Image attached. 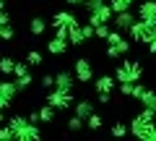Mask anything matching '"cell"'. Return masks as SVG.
I'll use <instances>...</instances> for the list:
<instances>
[{"instance_id": "16", "label": "cell", "mask_w": 156, "mask_h": 141, "mask_svg": "<svg viewBox=\"0 0 156 141\" xmlns=\"http://www.w3.org/2000/svg\"><path fill=\"white\" fill-rule=\"evenodd\" d=\"M18 91H21V89H18V84H16V81H8V79H3V81H0V94L5 97V99H11V102H13Z\"/></svg>"}, {"instance_id": "2", "label": "cell", "mask_w": 156, "mask_h": 141, "mask_svg": "<svg viewBox=\"0 0 156 141\" xmlns=\"http://www.w3.org/2000/svg\"><path fill=\"white\" fill-rule=\"evenodd\" d=\"M104 45H107V50H104V55L109 58V60H120V58H125L130 52V39H125V32H109V37L104 39Z\"/></svg>"}, {"instance_id": "13", "label": "cell", "mask_w": 156, "mask_h": 141, "mask_svg": "<svg viewBox=\"0 0 156 141\" xmlns=\"http://www.w3.org/2000/svg\"><path fill=\"white\" fill-rule=\"evenodd\" d=\"M73 21H78V18L73 16L70 11H57L55 16H52V21H50V26H52V29H68V26H70Z\"/></svg>"}, {"instance_id": "3", "label": "cell", "mask_w": 156, "mask_h": 141, "mask_svg": "<svg viewBox=\"0 0 156 141\" xmlns=\"http://www.w3.org/2000/svg\"><path fill=\"white\" fill-rule=\"evenodd\" d=\"M44 102L47 105H52V107L57 110V113H65V110H70L73 105H76V99H73V91H62V89H50L44 94Z\"/></svg>"}, {"instance_id": "26", "label": "cell", "mask_w": 156, "mask_h": 141, "mask_svg": "<svg viewBox=\"0 0 156 141\" xmlns=\"http://www.w3.org/2000/svg\"><path fill=\"white\" fill-rule=\"evenodd\" d=\"M13 37H16V29H13V24H5V26H0V42H11Z\"/></svg>"}, {"instance_id": "39", "label": "cell", "mask_w": 156, "mask_h": 141, "mask_svg": "<svg viewBox=\"0 0 156 141\" xmlns=\"http://www.w3.org/2000/svg\"><path fill=\"white\" fill-rule=\"evenodd\" d=\"M65 3H68V6H81V8H83L86 0H65Z\"/></svg>"}, {"instance_id": "28", "label": "cell", "mask_w": 156, "mask_h": 141, "mask_svg": "<svg viewBox=\"0 0 156 141\" xmlns=\"http://www.w3.org/2000/svg\"><path fill=\"white\" fill-rule=\"evenodd\" d=\"M112 32V24H99V26H94V37L96 39H107Z\"/></svg>"}, {"instance_id": "22", "label": "cell", "mask_w": 156, "mask_h": 141, "mask_svg": "<svg viewBox=\"0 0 156 141\" xmlns=\"http://www.w3.org/2000/svg\"><path fill=\"white\" fill-rule=\"evenodd\" d=\"M13 76H16V79H26V76H31V68H29V63H26V60L16 63V68H13Z\"/></svg>"}, {"instance_id": "7", "label": "cell", "mask_w": 156, "mask_h": 141, "mask_svg": "<svg viewBox=\"0 0 156 141\" xmlns=\"http://www.w3.org/2000/svg\"><path fill=\"white\" fill-rule=\"evenodd\" d=\"M135 21H138V16H135L133 11H120L112 18V29H117V32H130V26H133Z\"/></svg>"}, {"instance_id": "32", "label": "cell", "mask_w": 156, "mask_h": 141, "mask_svg": "<svg viewBox=\"0 0 156 141\" xmlns=\"http://www.w3.org/2000/svg\"><path fill=\"white\" fill-rule=\"evenodd\" d=\"M146 91H148V86H146V84H140V81H135V89H133V99H138V102H140V97H143Z\"/></svg>"}, {"instance_id": "33", "label": "cell", "mask_w": 156, "mask_h": 141, "mask_svg": "<svg viewBox=\"0 0 156 141\" xmlns=\"http://www.w3.org/2000/svg\"><path fill=\"white\" fill-rule=\"evenodd\" d=\"M96 102H99V105H109L112 102V91H96Z\"/></svg>"}, {"instance_id": "21", "label": "cell", "mask_w": 156, "mask_h": 141, "mask_svg": "<svg viewBox=\"0 0 156 141\" xmlns=\"http://www.w3.org/2000/svg\"><path fill=\"white\" fill-rule=\"evenodd\" d=\"M83 125H86V120L83 118H78L76 113L68 118V131H73V133H78V131H83Z\"/></svg>"}, {"instance_id": "41", "label": "cell", "mask_w": 156, "mask_h": 141, "mask_svg": "<svg viewBox=\"0 0 156 141\" xmlns=\"http://www.w3.org/2000/svg\"><path fill=\"white\" fill-rule=\"evenodd\" d=\"M0 11H5V0H0Z\"/></svg>"}, {"instance_id": "40", "label": "cell", "mask_w": 156, "mask_h": 141, "mask_svg": "<svg viewBox=\"0 0 156 141\" xmlns=\"http://www.w3.org/2000/svg\"><path fill=\"white\" fill-rule=\"evenodd\" d=\"M8 123V118H5V110H0V125H5Z\"/></svg>"}, {"instance_id": "11", "label": "cell", "mask_w": 156, "mask_h": 141, "mask_svg": "<svg viewBox=\"0 0 156 141\" xmlns=\"http://www.w3.org/2000/svg\"><path fill=\"white\" fill-rule=\"evenodd\" d=\"M135 16H138L140 21H154L156 18V0H143V3H138Z\"/></svg>"}, {"instance_id": "23", "label": "cell", "mask_w": 156, "mask_h": 141, "mask_svg": "<svg viewBox=\"0 0 156 141\" xmlns=\"http://www.w3.org/2000/svg\"><path fill=\"white\" fill-rule=\"evenodd\" d=\"M133 3H135V0H109V6H112V11H115V13L130 11V8H133Z\"/></svg>"}, {"instance_id": "10", "label": "cell", "mask_w": 156, "mask_h": 141, "mask_svg": "<svg viewBox=\"0 0 156 141\" xmlns=\"http://www.w3.org/2000/svg\"><path fill=\"white\" fill-rule=\"evenodd\" d=\"M68 47H70V42H68L65 37H60V34H55L52 39H47V52H50V55H65Z\"/></svg>"}, {"instance_id": "24", "label": "cell", "mask_w": 156, "mask_h": 141, "mask_svg": "<svg viewBox=\"0 0 156 141\" xmlns=\"http://www.w3.org/2000/svg\"><path fill=\"white\" fill-rule=\"evenodd\" d=\"M140 105H143V107H148V110H154V113H156V91H146V94L143 97H140Z\"/></svg>"}, {"instance_id": "34", "label": "cell", "mask_w": 156, "mask_h": 141, "mask_svg": "<svg viewBox=\"0 0 156 141\" xmlns=\"http://www.w3.org/2000/svg\"><path fill=\"white\" fill-rule=\"evenodd\" d=\"M81 29H83V37H86V42H89L91 37H94V26H91V24L86 21V24H81Z\"/></svg>"}, {"instance_id": "6", "label": "cell", "mask_w": 156, "mask_h": 141, "mask_svg": "<svg viewBox=\"0 0 156 141\" xmlns=\"http://www.w3.org/2000/svg\"><path fill=\"white\" fill-rule=\"evenodd\" d=\"M73 73H76L78 84H89V81H94V65H91L89 58H78L76 63H73Z\"/></svg>"}, {"instance_id": "8", "label": "cell", "mask_w": 156, "mask_h": 141, "mask_svg": "<svg viewBox=\"0 0 156 141\" xmlns=\"http://www.w3.org/2000/svg\"><path fill=\"white\" fill-rule=\"evenodd\" d=\"M76 84H78V79H76L73 71H57V73H55V86H57V89L73 91V89H76Z\"/></svg>"}, {"instance_id": "14", "label": "cell", "mask_w": 156, "mask_h": 141, "mask_svg": "<svg viewBox=\"0 0 156 141\" xmlns=\"http://www.w3.org/2000/svg\"><path fill=\"white\" fill-rule=\"evenodd\" d=\"M73 113H76L78 115V118H89V115L91 113H96V110H94V102H91V99H86V97H83V99H78L76 102V105H73Z\"/></svg>"}, {"instance_id": "38", "label": "cell", "mask_w": 156, "mask_h": 141, "mask_svg": "<svg viewBox=\"0 0 156 141\" xmlns=\"http://www.w3.org/2000/svg\"><path fill=\"white\" fill-rule=\"evenodd\" d=\"M146 47H148V52H151V55H156V37H154V39H151Z\"/></svg>"}, {"instance_id": "30", "label": "cell", "mask_w": 156, "mask_h": 141, "mask_svg": "<svg viewBox=\"0 0 156 141\" xmlns=\"http://www.w3.org/2000/svg\"><path fill=\"white\" fill-rule=\"evenodd\" d=\"M107 0H86L83 3V8H86V13H94V11H99L101 6H104Z\"/></svg>"}, {"instance_id": "19", "label": "cell", "mask_w": 156, "mask_h": 141, "mask_svg": "<svg viewBox=\"0 0 156 141\" xmlns=\"http://www.w3.org/2000/svg\"><path fill=\"white\" fill-rule=\"evenodd\" d=\"M55 115H57V110L52 107V105H42V107H39V118H42V123H52V120H55Z\"/></svg>"}, {"instance_id": "36", "label": "cell", "mask_w": 156, "mask_h": 141, "mask_svg": "<svg viewBox=\"0 0 156 141\" xmlns=\"http://www.w3.org/2000/svg\"><path fill=\"white\" fill-rule=\"evenodd\" d=\"M29 120H31V123H42V118H39V110H34V113H29Z\"/></svg>"}, {"instance_id": "5", "label": "cell", "mask_w": 156, "mask_h": 141, "mask_svg": "<svg viewBox=\"0 0 156 141\" xmlns=\"http://www.w3.org/2000/svg\"><path fill=\"white\" fill-rule=\"evenodd\" d=\"M128 37H130V42H138V45H148V42L156 37V29L151 26V24H146V21H140V18H138V21L130 26Z\"/></svg>"}, {"instance_id": "18", "label": "cell", "mask_w": 156, "mask_h": 141, "mask_svg": "<svg viewBox=\"0 0 156 141\" xmlns=\"http://www.w3.org/2000/svg\"><path fill=\"white\" fill-rule=\"evenodd\" d=\"M13 68H16V60L11 55L0 58V76H13Z\"/></svg>"}, {"instance_id": "27", "label": "cell", "mask_w": 156, "mask_h": 141, "mask_svg": "<svg viewBox=\"0 0 156 141\" xmlns=\"http://www.w3.org/2000/svg\"><path fill=\"white\" fill-rule=\"evenodd\" d=\"M117 89L122 97H133V89H135V81H117Z\"/></svg>"}, {"instance_id": "29", "label": "cell", "mask_w": 156, "mask_h": 141, "mask_svg": "<svg viewBox=\"0 0 156 141\" xmlns=\"http://www.w3.org/2000/svg\"><path fill=\"white\" fill-rule=\"evenodd\" d=\"M109 133H112V136H128V133H130V125H125V123H120V120H117V123H112Z\"/></svg>"}, {"instance_id": "31", "label": "cell", "mask_w": 156, "mask_h": 141, "mask_svg": "<svg viewBox=\"0 0 156 141\" xmlns=\"http://www.w3.org/2000/svg\"><path fill=\"white\" fill-rule=\"evenodd\" d=\"M42 89H44V91L55 89V76H52V73H44V76H42Z\"/></svg>"}, {"instance_id": "42", "label": "cell", "mask_w": 156, "mask_h": 141, "mask_svg": "<svg viewBox=\"0 0 156 141\" xmlns=\"http://www.w3.org/2000/svg\"><path fill=\"white\" fill-rule=\"evenodd\" d=\"M151 141H156V128H154V133H151Z\"/></svg>"}, {"instance_id": "4", "label": "cell", "mask_w": 156, "mask_h": 141, "mask_svg": "<svg viewBox=\"0 0 156 141\" xmlns=\"http://www.w3.org/2000/svg\"><path fill=\"white\" fill-rule=\"evenodd\" d=\"M140 76H143L140 60H122L115 68V79L117 81H140Z\"/></svg>"}, {"instance_id": "25", "label": "cell", "mask_w": 156, "mask_h": 141, "mask_svg": "<svg viewBox=\"0 0 156 141\" xmlns=\"http://www.w3.org/2000/svg\"><path fill=\"white\" fill-rule=\"evenodd\" d=\"M86 125H89L91 131H99L101 125H104V118H101V115H96V113H91L89 118H86Z\"/></svg>"}, {"instance_id": "12", "label": "cell", "mask_w": 156, "mask_h": 141, "mask_svg": "<svg viewBox=\"0 0 156 141\" xmlns=\"http://www.w3.org/2000/svg\"><path fill=\"white\" fill-rule=\"evenodd\" d=\"M68 42H70V47H81L86 42L83 29H81V21H73L70 26H68Z\"/></svg>"}, {"instance_id": "20", "label": "cell", "mask_w": 156, "mask_h": 141, "mask_svg": "<svg viewBox=\"0 0 156 141\" xmlns=\"http://www.w3.org/2000/svg\"><path fill=\"white\" fill-rule=\"evenodd\" d=\"M26 63H29V68H42L44 58H42V52H39V50H29V55H26Z\"/></svg>"}, {"instance_id": "17", "label": "cell", "mask_w": 156, "mask_h": 141, "mask_svg": "<svg viewBox=\"0 0 156 141\" xmlns=\"http://www.w3.org/2000/svg\"><path fill=\"white\" fill-rule=\"evenodd\" d=\"M47 26H50V24H47L42 16H34L31 24H29V32H31V37H42V34L47 32Z\"/></svg>"}, {"instance_id": "15", "label": "cell", "mask_w": 156, "mask_h": 141, "mask_svg": "<svg viewBox=\"0 0 156 141\" xmlns=\"http://www.w3.org/2000/svg\"><path fill=\"white\" fill-rule=\"evenodd\" d=\"M115 86H117V79L109 76V73H101L99 79L94 81V91H112Z\"/></svg>"}, {"instance_id": "9", "label": "cell", "mask_w": 156, "mask_h": 141, "mask_svg": "<svg viewBox=\"0 0 156 141\" xmlns=\"http://www.w3.org/2000/svg\"><path fill=\"white\" fill-rule=\"evenodd\" d=\"M16 139H21V141H37V139H42L39 123H31V120H29L26 125H21V128L16 131Z\"/></svg>"}, {"instance_id": "37", "label": "cell", "mask_w": 156, "mask_h": 141, "mask_svg": "<svg viewBox=\"0 0 156 141\" xmlns=\"http://www.w3.org/2000/svg\"><path fill=\"white\" fill-rule=\"evenodd\" d=\"M8 107H11V99H5V97L0 94V110H8Z\"/></svg>"}, {"instance_id": "1", "label": "cell", "mask_w": 156, "mask_h": 141, "mask_svg": "<svg viewBox=\"0 0 156 141\" xmlns=\"http://www.w3.org/2000/svg\"><path fill=\"white\" fill-rule=\"evenodd\" d=\"M154 120H156V113L148 110V107H143L133 120H130V133H133L135 139H140V141H151V133H154V128H156Z\"/></svg>"}, {"instance_id": "35", "label": "cell", "mask_w": 156, "mask_h": 141, "mask_svg": "<svg viewBox=\"0 0 156 141\" xmlns=\"http://www.w3.org/2000/svg\"><path fill=\"white\" fill-rule=\"evenodd\" d=\"M5 24H11V13H8V11H0V26H5Z\"/></svg>"}]
</instances>
